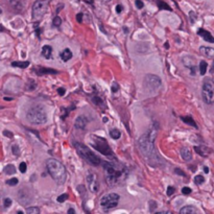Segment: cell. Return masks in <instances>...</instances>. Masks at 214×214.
<instances>
[{
	"label": "cell",
	"instance_id": "603a6c76",
	"mask_svg": "<svg viewBox=\"0 0 214 214\" xmlns=\"http://www.w3.org/2000/svg\"><path fill=\"white\" fill-rule=\"evenodd\" d=\"M51 52H52V48L49 45H44L42 48V55L45 58V59H50L51 58Z\"/></svg>",
	"mask_w": 214,
	"mask_h": 214
},
{
	"label": "cell",
	"instance_id": "7dc6e473",
	"mask_svg": "<svg viewBox=\"0 0 214 214\" xmlns=\"http://www.w3.org/2000/svg\"><path fill=\"white\" fill-rule=\"evenodd\" d=\"M176 172L178 174H180V176H183V177H185L186 174H184V171L183 170H181V169H179V168H176Z\"/></svg>",
	"mask_w": 214,
	"mask_h": 214
},
{
	"label": "cell",
	"instance_id": "e575fe53",
	"mask_svg": "<svg viewBox=\"0 0 214 214\" xmlns=\"http://www.w3.org/2000/svg\"><path fill=\"white\" fill-rule=\"evenodd\" d=\"M68 197H69V195H68L67 193H64V194H61V195L58 197V202L59 203H64L65 201H67Z\"/></svg>",
	"mask_w": 214,
	"mask_h": 214
},
{
	"label": "cell",
	"instance_id": "11a10c76",
	"mask_svg": "<svg viewBox=\"0 0 214 214\" xmlns=\"http://www.w3.org/2000/svg\"><path fill=\"white\" fill-rule=\"evenodd\" d=\"M5 100H13V98H9V97H4Z\"/></svg>",
	"mask_w": 214,
	"mask_h": 214
},
{
	"label": "cell",
	"instance_id": "1f68e13d",
	"mask_svg": "<svg viewBox=\"0 0 214 214\" xmlns=\"http://www.w3.org/2000/svg\"><path fill=\"white\" fill-rule=\"evenodd\" d=\"M12 151H13L14 156H16V157H19L20 156V148H19L18 145H13L12 146Z\"/></svg>",
	"mask_w": 214,
	"mask_h": 214
},
{
	"label": "cell",
	"instance_id": "9a60e30c",
	"mask_svg": "<svg viewBox=\"0 0 214 214\" xmlns=\"http://www.w3.org/2000/svg\"><path fill=\"white\" fill-rule=\"evenodd\" d=\"M197 35L198 36H201L202 38L204 39L205 41H207V42L209 43H214V38L213 36H212L211 34H210L208 30H204V28H200V30H197Z\"/></svg>",
	"mask_w": 214,
	"mask_h": 214
},
{
	"label": "cell",
	"instance_id": "f6af8a7d",
	"mask_svg": "<svg viewBox=\"0 0 214 214\" xmlns=\"http://www.w3.org/2000/svg\"><path fill=\"white\" fill-rule=\"evenodd\" d=\"M76 20H77V22H79V23L83 21V14H81V13L77 14V15H76Z\"/></svg>",
	"mask_w": 214,
	"mask_h": 214
},
{
	"label": "cell",
	"instance_id": "ee69618b",
	"mask_svg": "<svg viewBox=\"0 0 214 214\" xmlns=\"http://www.w3.org/2000/svg\"><path fill=\"white\" fill-rule=\"evenodd\" d=\"M3 135L6 136V137H9V138H13L14 137V134L11 133L9 131H6V130H5V131L3 132Z\"/></svg>",
	"mask_w": 214,
	"mask_h": 214
},
{
	"label": "cell",
	"instance_id": "9f6ffc18",
	"mask_svg": "<svg viewBox=\"0 0 214 214\" xmlns=\"http://www.w3.org/2000/svg\"><path fill=\"white\" fill-rule=\"evenodd\" d=\"M104 122L108 121V118H107V117H104Z\"/></svg>",
	"mask_w": 214,
	"mask_h": 214
},
{
	"label": "cell",
	"instance_id": "5b68a950",
	"mask_svg": "<svg viewBox=\"0 0 214 214\" xmlns=\"http://www.w3.org/2000/svg\"><path fill=\"white\" fill-rule=\"evenodd\" d=\"M74 147L76 149L77 153L81 156L86 162H88L89 164L93 165V166H97V165L100 164L102 160L93 151H91V149L88 148L85 144L79 143V142H74Z\"/></svg>",
	"mask_w": 214,
	"mask_h": 214
},
{
	"label": "cell",
	"instance_id": "7402d4cb",
	"mask_svg": "<svg viewBox=\"0 0 214 214\" xmlns=\"http://www.w3.org/2000/svg\"><path fill=\"white\" fill-rule=\"evenodd\" d=\"M72 52H71V50L69 49V48H65L64 49V51L61 53V59L63 60L64 62H68L71 58H72Z\"/></svg>",
	"mask_w": 214,
	"mask_h": 214
},
{
	"label": "cell",
	"instance_id": "60d3db41",
	"mask_svg": "<svg viewBox=\"0 0 214 214\" xmlns=\"http://www.w3.org/2000/svg\"><path fill=\"white\" fill-rule=\"evenodd\" d=\"M174 193V188L172 187V186H169V187L167 188V195L171 196Z\"/></svg>",
	"mask_w": 214,
	"mask_h": 214
},
{
	"label": "cell",
	"instance_id": "3957f363",
	"mask_svg": "<svg viewBox=\"0 0 214 214\" xmlns=\"http://www.w3.org/2000/svg\"><path fill=\"white\" fill-rule=\"evenodd\" d=\"M46 166H47L48 174L56 184L62 185L66 182V178H67L66 168L60 161L55 159H48L46 162Z\"/></svg>",
	"mask_w": 214,
	"mask_h": 214
},
{
	"label": "cell",
	"instance_id": "4fadbf2b",
	"mask_svg": "<svg viewBox=\"0 0 214 214\" xmlns=\"http://www.w3.org/2000/svg\"><path fill=\"white\" fill-rule=\"evenodd\" d=\"M183 63H184V65L186 66L187 68H189L190 71H191V75H195V72H196V66L195 64H194V60L191 59L190 56H185V58H183Z\"/></svg>",
	"mask_w": 214,
	"mask_h": 214
},
{
	"label": "cell",
	"instance_id": "8fae6325",
	"mask_svg": "<svg viewBox=\"0 0 214 214\" xmlns=\"http://www.w3.org/2000/svg\"><path fill=\"white\" fill-rule=\"evenodd\" d=\"M32 190L28 189V188H21L19 190L18 193V200L19 203L22 204L24 206H27L28 204H30V202L32 201Z\"/></svg>",
	"mask_w": 214,
	"mask_h": 214
},
{
	"label": "cell",
	"instance_id": "277c9868",
	"mask_svg": "<svg viewBox=\"0 0 214 214\" xmlns=\"http://www.w3.org/2000/svg\"><path fill=\"white\" fill-rule=\"evenodd\" d=\"M89 144L92 147H94L102 155L109 157V158H113L114 153H113L112 148L110 147L109 143L107 142V140L104 139V138L98 137V136H95V135H91L90 138H89Z\"/></svg>",
	"mask_w": 214,
	"mask_h": 214
},
{
	"label": "cell",
	"instance_id": "9c48e42d",
	"mask_svg": "<svg viewBox=\"0 0 214 214\" xmlns=\"http://www.w3.org/2000/svg\"><path fill=\"white\" fill-rule=\"evenodd\" d=\"M202 95H203L204 102L208 104H212L214 100V91L213 85L210 81H206L203 84V89H202Z\"/></svg>",
	"mask_w": 214,
	"mask_h": 214
},
{
	"label": "cell",
	"instance_id": "83f0119b",
	"mask_svg": "<svg viewBox=\"0 0 214 214\" xmlns=\"http://www.w3.org/2000/svg\"><path fill=\"white\" fill-rule=\"evenodd\" d=\"M110 136L113 138V139H119L120 136H121V133H120V131H118L117 128H113V130H111L110 131Z\"/></svg>",
	"mask_w": 214,
	"mask_h": 214
},
{
	"label": "cell",
	"instance_id": "f1b7e54d",
	"mask_svg": "<svg viewBox=\"0 0 214 214\" xmlns=\"http://www.w3.org/2000/svg\"><path fill=\"white\" fill-rule=\"evenodd\" d=\"M157 3H158L159 7H160L161 9H167V11H171V7L169 6L167 3H165L164 1H162V0H157Z\"/></svg>",
	"mask_w": 214,
	"mask_h": 214
},
{
	"label": "cell",
	"instance_id": "6da1fadb",
	"mask_svg": "<svg viewBox=\"0 0 214 214\" xmlns=\"http://www.w3.org/2000/svg\"><path fill=\"white\" fill-rule=\"evenodd\" d=\"M156 136H157V130L151 128L147 133L143 134L139 138V141H138V146H139L141 153L153 165L158 163V161L160 160L158 153H157V151L155 148Z\"/></svg>",
	"mask_w": 214,
	"mask_h": 214
},
{
	"label": "cell",
	"instance_id": "c3c4849f",
	"mask_svg": "<svg viewBox=\"0 0 214 214\" xmlns=\"http://www.w3.org/2000/svg\"><path fill=\"white\" fill-rule=\"evenodd\" d=\"M122 5H120V4H118L117 6H116V13H118V14H120L122 12Z\"/></svg>",
	"mask_w": 214,
	"mask_h": 214
},
{
	"label": "cell",
	"instance_id": "e0dca14e",
	"mask_svg": "<svg viewBox=\"0 0 214 214\" xmlns=\"http://www.w3.org/2000/svg\"><path fill=\"white\" fill-rule=\"evenodd\" d=\"M194 151L200 156H202V157H208L212 153L211 148L208 146H195L194 147Z\"/></svg>",
	"mask_w": 214,
	"mask_h": 214
},
{
	"label": "cell",
	"instance_id": "2e32d148",
	"mask_svg": "<svg viewBox=\"0 0 214 214\" xmlns=\"http://www.w3.org/2000/svg\"><path fill=\"white\" fill-rule=\"evenodd\" d=\"M35 71L37 72V74L39 75H43V74H55L58 73V71L54 69H51V68H45V67H37L35 68Z\"/></svg>",
	"mask_w": 214,
	"mask_h": 214
},
{
	"label": "cell",
	"instance_id": "816d5d0a",
	"mask_svg": "<svg viewBox=\"0 0 214 214\" xmlns=\"http://www.w3.org/2000/svg\"><path fill=\"white\" fill-rule=\"evenodd\" d=\"M204 171H205L206 174H209V167H207V166L204 167Z\"/></svg>",
	"mask_w": 214,
	"mask_h": 214
},
{
	"label": "cell",
	"instance_id": "f5cc1de1",
	"mask_svg": "<svg viewBox=\"0 0 214 214\" xmlns=\"http://www.w3.org/2000/svg\"><path fill=\"white\" fill-rule=\"evenodd\" d=\"M4 27L2 26V25H0V32H4Z\"/></svg>",
	"mask_w": 214,
	"mask_h": 214
},
{
	"label": "cell",
	"instance_id": "bcb514c9",
	"mask_svg": "<svg viewBox=\"0 0 214 214\" xmlns=\"http://www.w3.org/2000/svg\"><path fill=\"white\" fill-rule=\"evenodd\" d=\"M58 93H59L61 96H64V94L66 93V90L64 88H59L58 89Z\"/></svg>",
	"mask_w": 214,
	"mask_h": 214
},
{
	"label": "cell",
	"instance_id": "ac0fdd59",
	"mask_svg": "<svg viewBox=\"0 0 214 214\" xmlns=\"http://www.w3.org/2000/svg\"><path fill=\"white\" fill-rule=\"evenodd\" d=\"M200 51L201 53L203 54L204 56H206L207 59H213V55H214V49L211 47H205V46H202L200 48Z\"/></svg>",
	"mask_w": 214,
	"mask_h": 214
},
{
	"label": "cell",
	"instance_id": "d6a6232c",
	"mask_svg": "<svg viewBox=\"0 0 214 214\" xmlns=\"http://www.w3.org/2000/svg\"><path fill=\"white\" fill-rule=\"evenodd\" d=\"M194 182H195L196 185H201L205 182V179H204L203 176H196L195 178H194Z\"/></svg>",
	"mask_w": 214,
	"mask_h": 214
},
{
	"label": "cell",
	"instance_id": "f35d334b",
	"mask_svg": "<svg viewBox=\"0 0 214 214\" xmlns=\"http://www.w3.org/2000/svg\"><path fill=\"white\" fill-rule=\"evenodd\" d=\"M135 3H136V6H137L139 9H143V6H144V3L142 2L141 0H136V1H135Z\"/></svg>",
	"mask_w": 214,
	"mask_h": 214
},
{
	"label": "cell",
	"instance_id": "d590c367",
	"mask_svg": "<svg viewBox=\"0 0 214 214\" xmlns=\"http://www.w3.org/2000/svg\"><path fill=\"white\" fill-rule=\"evenodd\" d=\"M18 183H19V180L17 178H14V179H11V180L6 181V184L9 185V186H16Z\"/></svg>",
	"mask_w": 214,
	"mask_h": 214
},
{
	"label": "cell",
	"instance_id": "8d00e7d4",
	"mask_svg": "<svg viewBox=\"0 0 214 214\" xmlns=\"http://www.w3.org/2000/svg\"><path fill=\"white\" fill-rule=\"evenodd\" d=\"M189 18H190V22H191V24H193V23L195 22L196 19H197V16L195 15V13H194V12H190V13H189Z\"/></svg>",
	"mask_w": 214,
	"mask_h": 214
},
{
	"label": "cell",
	"instance_id": "7a4b0ae2",
	"mask_svg": "<svg viewBox=\"0 0 214 214\" xmlns=\"http://www.w3.org/2000/svg\"><path fill=\"white\" fill-rule=\"evenodd\" d=\"M106 181L111 186H115L123 182L128 176V170L118 162H107L104 165Z\"/></svg>",
	"mask_w": 214,
	"mask_h": 214
},
{
	"label": "cell",
	"instance_id": "836d02e7",
	"mask_svg": "<svg viewBox=\"0 0 214 214\" xmlns=\"http://www.w3.org/2000/svg\"><path fill=\"white\" fill-rule=\"evenodd\" d=\"M52 24H53L54 26H56V27L61 26V24H62V19L60 18L59 16H55V17H54V19H53V22H52Z\"/></svg>",
	"mask_w": 214,
	"mask_h": 214
},
{
	"label": "cell",
	"instance_id": "ba28073f",
	"mask_svg": "<svg viewBox=\"0 0 214 214\" xmlns=\"http://www.w3.org/2000/svg\"><path fill=\"white\" fill-rule=\"evenodd\" d=\"M120 196L117 193H109L107 195L102 196L100 200V206L104 209H112L118 205Z\"/></svg>",
	"mask_w": 214,
	"mask_h": 214
},
{
	"label": "cell",
	"instance_id": "5bb4252c",
	"mask_svg": "<svg viewBox=\"0 0 214 214\" xmlns=\"http://www.w3.org/2000/svg\"><path fill=\"white\" fill-rule=\"evenodd\" d=\"M87 124H88V119H87L86 116H79L74 122L75 128H79V130H85Z\"/></svg>",
	"mask_w": 214,
	"mask_h": 214
},
{
	"label": "cell",
	"instance_id": "52a82bcc",
	"mask_svg": "<svg viewBox=\"0 0 214 214\" xmlns=\"http://www.w3.org/2000/svg\"><path fill=\"white\" fill-rule=\"evenodd\" d=\"M49 0H37L32 5V19L35 21H40L45 15L48 9Z\"/></svg>",
	"mask_w": 214,
	"mask_h": 214
},
{
	"label": "cell",
	"instance_id": "681fc988",
	"mask_svg": "<svg viewBox=\"0 0 214 214\" xmlns=\"http://www.w3.org/2000/svg\"><path fill=\"white\" fill-rule=\"evenodd\" d=\"M149 203H151V205H153V206H151V211L153 212V208H155V207L157 208V203H156V202H153V201H151Z\"/></svg>",
	"mask_w": 214,
	"mask_h": 214
},
{
	"label": "cell",
	"instance_id": "4dcf8cb0",
	"mask_svg": "<svg viewBox=\"0 0 214 214\" xmlns=\"http://www.w3.org/2000/svg\"><path fill=\"white\" fill-rule=\"evenodd\" d=\"M36 87H37V84L35 83L32 79H30V81L28 84H27V86H26V90H28V91H34L35 89H36Z\"/></svg>",
	"mask_w": 214,
	"mask_h": 214
},
{
	"label": "cell",
	"instance_id": "f546056e",
	"mask_svg": "<svg viewBox=\"0 0 214 214\" xmlns=\"http://www.w3.org/2000/svg\"><path fill=\"white\" fill-rule=\"evenodd\" d=\"M27 214H38L40 212V209L38 207H28L25 210Z\"/></svg>",
	"mask_w": 214,
	"mask_h": 214
},
{
	"label": "cell",
	"instance_id": "74e56055",
	"mask_svg": "<svg viewBox=\"0 0 214 214\" xmlns=\"http://www.w3.org/2000/svg\"><path fill=\"white\" fill-rule=\"evenodd\" d=\"M26 169H27V166H26V163L22 162L20 163V166H19V170L22 172V174H25L26 172Z\"/></svg>",
	"mask_w": 214,
	"mask_h": 214
},
{
	"label": "cell",
	"instance_id": "484cf974",
	"mask_svg": "<svg viewBox=\"0 0 214 214\" xmlns=\"http://www.w3.org/2000/svg\"><path fill=\"white\" fill-rule=\"evenodd\" d=\"M3 171H4L6 174H16V167L14 166L13 164H9L4 167Z\"/></svg>",
	"mask_w": 214,
	"mask_h": 214
},
{
	"label": "cell",
	"instance_id": "d6986e66",
	"mask_svg": "<svg viewBox=\"0 0 214 214\" xmlns=\"http://www.w3.org/2000/svg\"><path fill=\"white\" fill-rule=\"evenodd\" d=\"M181 157H182L183 160L185 161H190L192 159V153H191V151H190L188 147H183L182 149H181Z\"/></svg>",
	"mask_w": 214,
	"mask_h": 214
},
{
	"label": "cell",
	"instance_id": "f907efd6",
	"mask_svg": "<svg viewBox=\"0 0 214 214\" xmlns=\"http://www.w3.org/2000/svg\"><path fill=\"white\" fill-rule=\"evenodd\" d=\"M68 213H72V214H74V213H75V210H74V209H72V208H70V209L68 210Z\"/></svg>",
	"mask_w": 214,
	"mask_h": 214
},
{
	"label": "cell",
	"instance_id": "6f0895ef",
	"mask_svg": "<svg viewBox=\"0 0 214 214\" xmlns=\"http://www.w3.org/2000/svg\"><path fill=\"white\" fill-rule=\"evenodd\" d=\"M102 1H104V2H109V1H111V0H102Z\"/></svg>",
	"mask_w": 214,
	"mask_h": 214
},
{
	"label": "cell",
	"instance_id": "8992f818",
	"mask_svg": "<svg viewBox=\"0 0 214 214\" xmlns=\"http://www.w3.org/2000/svg\"><path fill=\"white\" fill-rule=\"evenodd\" d=\"M27 120L32 124H43L47 121V114L41 106H35L26 113Z\"/></svg>",
	"mask_w": 214,
	"mask_h": 214
},
{
	"label": "cell",
	"instance_id": "ab89813d",
	"mask_svg": "<svg viewBox=\"0 0 214 214\" xmlns=\"http://www.w3.org/2000/svg\"><path fill=\"white\" fill-rule=\"evenodd\" d=\"M182 193L185 194V195H188V194L191 193V189H190L189 187H184L182 189Z\"/></svg>",
	"mask_w": 214,
	"mask_h": 214
},
{
	"label": "cell",
	"instance_id": "7bdbcfd3",
	"mask_svg": "<svg viewBox=\"0 0 214 214\" xmlns=\"http://www.w3.org/2000/svg\"><path fill=\"white\" fill-rule=\"evenodd\" d=\"M118 89H119V86H118L117 83H114L112 86V92L113 93H116L118 91Z\"/></svg>",
	"mask_w": 214,
	"mask_h": 214
},
{
	"label": "cell",
	"instance_id": "4316f807",
	"mask_svg": "<svg viewBox=\"0 0 214 214\" xmlns=\"http://www.w3.org/2000/svg\"><path fill=\"white\" fill-rule=\"evenodd\" d=\"M198 68H200V73H201L202 75H205L206 72H207L208 64L206 63L205 61H202L201 63H200V66H198Z\"/></svg>",
	"mask_w": 214,
	"mask_h": 214
},
{
	"label": "cell",
	"instance_id": "44dd1931",
	"mask_svg": "<svg viewBox=\"0 0 214 214\" xmlns=\"http://www.w3.org/2000/svg\"><path fill=\"white\" fill-rule=\"evenodd\" d=\"M197 209L192 206H185L184 208L180 210V213L182 214H194V213H197Z\"/></svg>",
	"mask_w": 214,
	"mask_h": 214
},
{
	"label": "cell",
	"instance_id": "7c38bea8",
	"mask_svg": "<svg viewBox=\"0 0 214 214\" xmlns=\"http://www.w3.org/2000/svg\"><path fill=\"white\" fill-rule=\"evenodd\" d=\"M87 184H88V189L91 192H93V193L98 192L99 185H98V182H97L96 176L94 174H90L87 177Z\"/></svg>",
	"mask_w": 214,
	"mask_h": 214
},
{
	"label": "cell",
	"instance_id": "cb8c5ba5",
	"mask_svg": "<svg viewBox=\"0 0 214 214\" xmlns=\"http://www.w3.org/2000/svg\"><path fill=\"white\" fill-rule=\"evenodd\" d=\"M12 66L13 67H18V68H22V69H25L30 66V62H13L12 63Z\"/></svg>",
	"mask_w": 214,
	"mask_h": 214
},
{
	"label": "cell",
	"instance_id": "d4e9b609",
	"mask_svg": "<svg viewBox=\"0 0 214 214\" xmlns=\"http://www.w3.org/2000/svg\"><path fill=\"white\" fill-rule=\"evenodd\" d=\"M181 119H182L183 121L185 122V123L190 124V125H192V126H193V128H197V125H196L195 121H194L193 118H192L191 116H186V117H181Z\"/></svg>",
	"mask_w": 214,
	"mask_h": 214
},
{
	"label": "cell",
	"instance_id": "ffe728a7",
	"mask_svg": "<svg viewBox=\"0 0 214 214\" xmlns=\"http://www.w3.org/2000/svg\"><path fill=\"white\" fill-rule=\"evenodd\" d=\"M92 102H94V104H96V106H98L99 108L107 109L106 102H104V99H102V97H99L98 95H93V96H92Z\"/></svg>",
	"mask_w": 214,
	"mask_h": 214
},
{
	"label": "cell",
	"instance_id": "db71d44e",
	"mask_svg": "<svg viewBox=\"0 0 214 214\" xmlns=\"http://www.w3.org/2000/svg\"><path fill=\"white\" fill-rule=\"evenodd\" d=\"M165 48H166V49H168V48H169V44H168V42L165 43Z\"/></svg>",
	"mask_w": 214,
	"mask_h": 214
},
{
	"label": "cell",
	"instance_id": "680465c9",
	"mask_svg": "<svg viewBox=\"0 0 214 214\" xmlns=\"http://www.w3.org/2000/svg\"><path fill=\"white\" fill-rule=\"evenodd\" d=\"M1 13H2V11H1V9H0V14H1Z\"/></svg>",
	"mask_w": 214,
	"mask_h": 214
},
{
	"label": "cell",
	"instance_id": "30bf717a",
	"mask_svg": "<svg viewBox=\"0 0 214 214\" xmlns=\"http://www.w3.org/2000/svg\"><path fill=\"white\" fill-rule=\"evenodd\" d=\"M162 85V81L158 75L147 74L144 79V87L148 91H156Z\"/></svg>",
	"mask_w": 214,
	"mask_h": 214
},
{
	"label": "cell",
	"instance_id": "b9f144b4",
	"mask_svg": "<svg viewBox=\"0 0 214 214\" xmlns=\"http://www.w3.org/2000/svg\"><path fill=\"white\" fill-rule=\"evenodd\" d=\"M3 204H4V207L5 208H9V206H12V200H11V198H9V197H6L4 200V203H3Z\"/></svg>",
	"mask_w": 214,
	"mask_h": 214
}]
</instances>
